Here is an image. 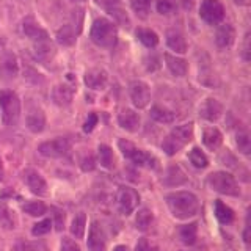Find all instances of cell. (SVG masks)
Here are the masks:
<instances>
[{
	"label": "cell",
	"mask_w": 251,
	"mask_h": 251,
	"mask_svg": "<svg viewBox=\"0 0 251 251\" xmlns=\"http://www.w3.org/2000/svg\"><path fill=\"white\" fill-rule=\"evenodd\" d=\"M3 46H5V41H3V39H2V38H0V50H2V49H3Z\"/></svg>",
	"instance_id": "9f6ffc18"
},
{
	"label": "cell",
	"mask_w": 251,
	"mask_h": 251,
	"mask_svg": "<svg viewBox=\"0 0 251 251\" xmlns=\"http://www.w3.org/2000/svg\"><path fill=\"white\" fill-rule=\"evenodd\" d=\"M50 212H53V222H55V229L58 232L63 231L65 227V212L58 207H50Z\"/></svg>",
	"instance_id": "ee69618b"
},
{
	"label": "cell",
	"mask_w": 251,
	"mask_h": 251,
	"mask_svg": "<svg viewBox=\"0 0 251 251\" xmlns=\"http://www.w3.org/2000/svg\"><path fill=\"white\" fill-rule=\"evenodd\" d=\"M132 10L140 19H146L149 10H151V0H130Z\"/></svg>",
	"instance_id": "ab89813d"
},
{
	"label": "cell",
	"mask_w": 251,
	"mask_h": 251,
	"mask_svg": "<svg viewBox=\"0 0 251 251\" xmlns=\"http://www.w3.org/2000/svg\"><path fill=\"white\" fill-rule=\"evenodd\" d=\"M24 77L27 78L28 82L31 83H35V85H41L44 83V77L38 73V71H35L33 68H30V66H25L24 68Z\"/></svg>",
	"instance_id": "7bdbcfd3"
},
{
	"label": "cell",
	"mask_w": 251,
	"mask_h": 251,
	"mask_svg": "<svg viewBox=\"0 0 251 251\" xmlns=\"http://www.w3.org/2000/svg\"><path fill=\"white\" fill-rule=\"evenodd\" d=\"M19 74V65L16 55L10 50L3 52L0 57V78L2 80H13Z\"/></svg>",
	"instance_id": "5bb4252c"
},
{
	"label": "cell",
	"mask_w": 251,
	"mask_h": 251,
	"mask_svg": "<svg viewBox=\"0 0 251 251\" xmlns=\"http://www.w3.org/2000/svg\"><path fill=\"white\" fill-rule=\"evenodd\" d=\"M75 88L73 85L68 83H58L52 88V100L53 104H57L58 107H68L71 105L74 98Z\"/></svg>",
	"instance_id": "e0dca14e"
},
{
	"label": "cell",
	"mask_w": 251,
	"mask_h": 251,
	"mask_svg": "<svg viewBox=\"0 0 251 251\" xmlns=\"http://www.w3.org/2000/svg\"><path fill=\"white\" fill-rule=\"evenodd\" d=\"M28 251H47V248L43 243H31L28 245Z\"/></svg>",
	"instance_id": "f907efd6"
},
{
	"label": "cell",
	"mask_w": 251,
	"mask_h": 251,
	"mask_svg": "<svg viewBox=\"0 0 251 251\" xmlns=\"http://www.w3.org/2000/svg\"><path fill=\"white\" fill-rule=\"evenodd\" d=\"M187 182H188V177L179 165H171V167H168L167 173H165V176L162 179V184L165 187H179Z\"/></svg>",
	"instance_id": "44dd1931"
},
{
	"label": "cell",
	"mask_w": 251,
	"mask_h": 251,
	"mask_svg": "<svg viewBox=\"0 0 251 251\" xmlns=\"http://www.w3.org/2000/svg\"><path fill=\"white\" fill-rule=\"evenodd\" d=\"M242 57L245 61L250 60V35L247 33L245 41H243V50H242Z\"/></svg>",
	"instance_id": "681fc988"
},
{
	"label": "cell",
	"mask_w": 251,
	"mask_h": 251,
	"mask_svg": "<svg viewBox=\"0 0 251 251\" xmlns=\"http://www.w3.org/2000/svg\"><path fill=\"white\" fill-rule=\"evenodd\" d=\"M77 33L75 30L73 28V25H63L58 31H57V41L61 44V46H74L75 44V38Z\"/></svg>",
	"instance_id": "836d02e7"
},
{
	"label": "cell",
	"mask_w": 251,
	"mask_h": 251,
	"mask_svg": "<svg viewBox=\"0 0 251 251\" xmlns=\"http://www.w3.org/2000/svg\"><path fill=\"white\" fill-rule=\"evenodd\" d=\"M118 146H120V151L123 152V155L127 160H130L133 165L137 167H146V168H157V159L152 155L146 152L145 149H141L138 146H135L129 140H118Z\"/></svg>",
	"instance_id": "5b68a950"
},
{
	"label": "cell",
	"mask_w": 251,
	"mask_h": 251,
	"mask_svg": "<svg viewBox=\"0 0 251 251\" xmlns=\"http://www.w3.org/2000/svg\"><path fill=\"white\" fill-rule=\"evenodd\" d=\"M188 160H190V163L193 165L195 168H198V170L207 168V165H209L207 155L204 154L200 148H193L192 151L188 152Z\"/></svg>",
	"instance_id": "d590c367"
},
{
	"label": "cell",
	"mask_w": 251,
	"mask_h": 251,
	"mask_svg": "<svg viewBox=\"0 0 251 251\" xmlns=\"http://www.w3.org/2000/svg\"><path fill=\"white\" fill-rule=\"evenodd\" d=\"M60 251H82L78 243L71 237H63L60 243Z\"/></svg>",
	"instance_id": "f6af8a7d"
},
{
	"label": "cell",
	"mask_w": 251,
	"mask_h": 251,
	"mask_svg": "<svg viewBox=\"0 0 251 251\" xmlns=\"http://www.w3.org/2000/svg\"><path fill=\"white\" fill-rule=\"evenodd\" d=\"M98 121H99L98 115H96V113H90V115H88V118H86L85 123H83V132H86V133L93 132V130H94V127H96V126H98Z\"/></svg>",
	"instance_id": "7dc6e473"
},
{
	"label": "cell",
	"mask_w": 251,
	"mask_h": 251,
	"mask_svg": "<svg viewBox=\"0 0 251 251\" xmlns=\"http://www.w3.org/2000/svg\"><path fill=\"white\" fill-rule=\"evenodd\" d=\"M179 239L187 247L195 245L196 239H198V223H188V225L180 226V229H179Z\"/></svg>",
	"instance_id": "f1b7e54d"
},
{
	"label": "cell",
	"mask_w": 251,
	"mask_h": 251,
	"mask_svg": "<svg viewBox=\"0 0 251 251\" xmlns=\"http://www.w3.org/2000/svg\"><path fill=\"white\" fill-rule=\"evenodd\" d=\"M140 202V195L135 188H132L129 185H123L118 188V193H116V204H118V209L123 215H130L133 210L137 209Z\"/></svg>",
	"instance_id": "52a82bcc"
},
{
	"label": "cell",
	"mask_w": 251,
	"mask_h": 251,
	"mask_svg": "<svg viewBox=\"0 0 251 251\" xmlns=\"http://www.w3.org/2000/svg\"><path fill=\"white\" fill-rule=\"evenodd\" d=\"M69 151H71V143L63 137L53 138L49 141H43V143L38 146V152L44 157H49V159H60V157L68 155Z\"/></svg>",
	"instance_id": "30bf717a"
},
{
	"label": "cell",
	"mask_w": 251,
	"mask_h": 251,
	"mask_svg": "<svg viewBox=\"0 0 251 251\" xmlns=\"http://www.w3.org/2000/svg\"><path fill=\"white\" fill-rule=\"evenodd\" d=\"M200 18L209 25H218L225 19V6L220 0H202L200 5Z\"/></svg>",
	"instance_id": "ba28073f"
},
{
	"label": "cell",
	"mask_w": 251,
	"mask_h": 251,
	"mask_svg": "<svg viewBox=\"0 0 251 251\" xmlns=\"http://www.w3.org/2000/svg\"><path fill=\"white\" fill-rule=\"evenodd\" d=\"M154 222V214L151 209L148 207H141L137 212V217H135V227L138 231H148L151 227Z\"/></svg>",
	"instance_id": "d6a6232c"
},
{
	"label": "cell",
	"mask_w": 251,
	"mask_h": 251,
	"mask_svg": "<svg viewBox=\"0 0 251 251\" xmlns=\"http://www.w3.org/2000/svg\"><path fill=\"white\" fill-rule=\"evenodd\" d=\"M82 22H83V10L82 8H78V10H75L74 11V14H73V28L75 30V33L78 35L80 33V30H82Z\"/></svg>",
	"instance_id": "bcb514c9"
},
{
	"label": "cell",
	"mask_w": 251,
	"mask_h": 251,
	"mask_svg": "<svg viewBox=\"0 0 251 251\" xmlns=\"http://www.w3.org/2000/svg\"><path fill=\"white\" fill-rule=\"evenodd\" d=\"M25 126L31 133H41L46 129V115L39 107H30L25 116Z\"/></svg>",
	"instance_id": "ffe728a7"
},
{
	"label": "cell",
	"mask_w": 251,
	"mask_h": 251,
	"mask_svg": "<svg viewBox=\"0 0 251 251\" xmlns=\"http://www.w3.org/2000/svg\"><path fill=\"white\" fill-rule=\"evenodd\" d=\"M91 41L102 47V49H112L118 41V28L116 25L105 18L94 19L91 30H90Z\"/></svg>",
	"instance_id": "7a4b0ae2"
},
{
	"label": "cell",
	"mask_w": 251,
	"mask_h": 251,
	"mask_svg": "<svg viewBox=\"0 0 251 251\" xmlns=\"http://www.w3.org/2000/svg\"><path fill=\"white\" fill-rule=\"evenodd\" d=\"M193 138V123L180 124L173 129L162 141V151L167 155H176Z\"/></svg>",
	"instance_id": "3957f363"
},
{
	"label": "cell",
	"mask_w": 251,
	"mask_h": 251,
	"mask_svg": "<svg viewBox=\"0 0 251 251\" xmlns=\"http://www.w3.org/2000/svg\"><path fill=\"white\" fill-rule=\"evenodd\" d=\"M222 115H223V105L214 98H207L200 105V116L206 121L215 123L220 120Z\"/></svg>",
	"instance_id": "ac0fdd59"
},
{
	"label": "cell",
	"mask_w": 251,
	"mask_h": 251,
	"mask_svg": "<svg viewBox=\"0 0 251 251\" xmlns=\"http://www.w3.org/2000/svg\"><path fill=\"white\" fill-rule=\"evenodd\" d=\"M167 46L176 53H185L188 49L187 39L182 31L179 30H168L167 31Z\"/></svg>",
	"instance_id": "d4e9b609"
},
{
	"label": "cell",
	"mask_w": 251,
	"mask_h": 251,
	"mask_svg": "<svg viewBox=\"0 0 251 251\" xmlns=\"http://www.w3.org/2000/svg\"><path fill=\"white\" fill-rule=\"evenodd\" d=\"M83 82L90 90L102 91V90H105V86L108 83V74L100 68H93V69H88L85 73Z\"/></svg>",
	"instance_id": "9a60e30c"
},
{
	"label": "cell",
	"mask_w": 251,
	"mask_h": 251,
	"mask_svg": "<svg viewBox=\"0 0 251 251\" xmlns=\"http://www.w3.org/2000/svg\"><path fill=\"white\" fill-rule=\"evenodd\" d=\"M33 53L35 58L41 63H50L55 57V53H57V49H55L52 39L49 36H44L41 39L33 41Z\"/></svg>",
	"instance_id": "4fadbf2b"
},
{
	"label": "cell",
	"mask_w": 251,
	"mask_h": 251,
	"mask_svg": "<svg viewBox=\"0 0 251 251\" xmlns=\"http://www.w3.org/2000/svg\"><path fill=\"white\" fill-rule=\"evenodd\" d=\"M165 201L171 212V215L177 220H188L193 218L200 212V200L198 196L192 192L179 190L165 195Z\"/></svg>",
	"instance_id": "6da1fadb"
},
{
	"label": "cell",
	"mask_w": 251,
	"mask_h": 251,
	"mask_svg": "<svg viewBox=\"0 0 251 251\" xmlns=\"http://www.w3.org/2000/svg\"><path fill=\"white\" fill-rule=\"evenodd\" d=\"M0 108H2V121L5 126H14L21 116L19 96L11 90H0Z\"/></svg>",
	"instance_id": "8992f818"
},
{
	"label": "cell",
	"mask_w": 251,
	"mask_h": 251,
	"mask_svg": "<svg viewBox=\"0 0 251 251\" xmlns=\"http://www.w3.org/2000/svg\"><path fill=\"white\" fill-rule=\"evenodd\" d=\"M90 251H107V240L105 234L98 222H93L88 232V242H86Z\"/></svg>",
	"instance_id": "2e32d148"
},
{
	"label": "cell",
	"mask_w": 251,
	"mask_h": 251,
	"mask_svg": "<svg viewBox=\"0 0 251 251\" xmlns=\"http://www.w3.org/2000/svg\"><path fill=\"white\" fill-rule=\"evenodd\" d=\"M235 145H237L239 152L243 155H248L251 152V138L248 130H239L235 133Z\"/></svg>",
	"instance_id": "74e56055"
},
{
	"label": "cell",
	"mask_w": 251,
	"mask_h": 251,
	"mask_svg": "<svg viewBox=\"0 0 251 251\" xmlns=\"http://www.w3.org/2000/svg\"><path fill=\"white\" fill-rule=\"evenodd\" d=\"M118 124L120 127L124 129L126 132H130V133H135L140 130V115L132 108H123L121 113L118 115Z\"/></svg>",
	"instance_id": "d6986e66"
},
{
	"label": "cell",
	"mask_w": 251,
	"mask_h": 251,
	"mask_svg": "<svg viewBox=\"0 0 251 251\" xmlns=\"http://www.w3.org/2000/svg\"><path fill=\"white\" fill-rule=\"evenodd\" d=\"M98 159L102 168H105V170L115 168V154H113V149L108 145L102 143L98 146Z\"/></svg>",
	"instance_id": "f546056e"
},
{
	"label": "cell",
	"mask_w": 251,
	"mask_h": 251,
	"mask_svg": "<svg viewBox=\"0 0 251 251\" xmlns=\"http://www.w3.org/2000/svg\"><path fill=\"white\" fill-rule=\"evenodd\" d=\"M22 31L28 39H31V43L36 41V39H41L44 36H49V35H47V31L36 22V19L33 18V16H28V18L24 19Z\"/></svg>",
	"instance_id": "cb8c5ba5"
},
{
	"label": "cell",
	"mask_w": 251,
	"mask_h": 251,
	"mask_svg": "<svg viewBox=\"0 0 251 251\" xmlns=\"http://www.w3.org/2000/svg\"><path fill=\"white\" fill-rule=\"evenodd\" d=\"M163 58H165V65H167L168 71L173 75H176V77L187 75V73H188V63H187V60L177 57V55H171L168 52L163 55Z\"/></svg>",
	"instance_id": "603a6c76"
},
{
	"label": "cell",
	"mask_w": 251,
	"mask_h": 251,
	"mask_svg": "<svg viewBox=\"0 0 251 251\" xmlns=\"http://www.w3.org/2000/svg\"><path fill=\"white\" fill-rule=\"evenodd\" d=\"M50 229H52V220L46 218V220H41V222H38L33 227H31V234H33L35 237H41V235L49 234Z\"/></svg>",
	"instance_id": "b9f144b4"
},
{
	"label": "cell",
	"mask_w": 251,
	"mask_h": 251,
	"mask_svg": "<svg viewBox=\"0 0 251 251\" xmlns=\"http://www.w3.org/2000/svg\"><path fill=\"white\" fill-rule=\"evenodd\" d=\"M22 210L30 217H43L47 212V206L43 201H27L22 204Z\"/></svg>",
	"instance_id": "8d00e7d4"
},
{
	"label": "cell",
	"mask_w": 251,
	"mask_h": 251,
	"mask_svg": "<svg viewBox=\"0 0 251 251\" xmlns=\"http://www.w3.org/2000/svg\"><path fill=\"white\" fill-rule=\"evenodd\" d=\"M202 143L209 151H217L223 143V133L217 127H206L202 130Z\"/></svg>",
	"instance_id": "484cf974"
},
{
	"label": "cell",
	"mask_w": 251,
	"mask_h": 251,
	"mask_svg": "<svg viewBox=\"0 0 251 251\" xmlns=\"http://www.w3.org/2000/svg\"><path fill=\"white\" fill-rule=\"evenodd\" d=\"M69 2H71V3H83L85 0H69Z\"/></svg>",
	"instance_id": "11a10c76"
},
{
	"label": "cell",
	"mask_w": 251,
	"mask_h": 251,
	"mask_svg": "<svg viewBox=\"0 0 251 251\" xmlns=\"http://www.w3.org/2000/svg\"><path fill=\"white\" fill-rule=\"evenodd\" d=\"M155 10L162 16H171L177 10L176 0H157L155 2Z\"/></svg>",
	"instance_id": "60d3db41"
},
{
	"label": "cell",
	"mask_w": 251,
	"mask_h": 251,
	"mask_svg": "<svg viewBox=\"0 0 251 251\" xmlns=\"http://www.w3.org/2000/svg\"><path fill=\"white\" fill-rule=\"evenodd\" d=\"M218 28L215 31V44L220 49L231 47L235 41V30L231 24H218Z\"/></svg>",
	"instance_id": "7402d4cb"
},
{
	"label": "cell",
	"mask_w": 251,
	"mask_h": 251,
	"mask_svg": "<svg viewBox=\"0 0 251 251\" xmlns=\"http://www.w3.org/2000/svg\"><path fill=\"white\" fill-rule=\"evenodd\" d=\"M180 3L185 8V10H192L195 5V0H180Z\"/></svg>",
	"instance_id": "816d5d0a"
},
{
	"label": "cell",
	"mask_w": 251,
	"mask_h": 251,
	"mask_svg": "<svg viewBox=\"0 0 251 251\" xmlns=\"http://www.w3.org/2000/svg\"><path fill=\"white\" fill-rule=\"evenodd\" d=\"M94 3L102 8L108 16H112L116 24H120L123 27L130 25V18L123 5V0H94Z\"/></svg>",
	"instance_id": "9c48e42d"
},
{
	"label": "cell",
	"mask_w": 251,
	"mask_h": 251,
	"mask_svg": "<svg viewBox=\"0 0 251 251\" xmlns=\"http://www.w3.org/2000/svg\"><path fill=\"white\" fill-rule=\"evenodd\" d=\"M135 36L141 44L148 47V49H154V47H157V44H159V35L151 28L140 27L135 30Z\"/></svg>",
	"instance_id": "83f0119b"
},
{
	"label": "cell",
	"mask_w": 251,
	"mask_h": 251,
	"mask_svg": "<svg viewBox=\"0 0 251 251\" xmlns=\"http://www.w3.org/2000/svg\"><path fill=\"white\" fill-rule=\"evenodd\" d=\"M16 225H18V218H16L14 210L5 202H0V226L5 231H13Z\"/></svg>",
	"instance_id": "4316f807"
},
{
	"label": "cell",
	"mask_w": 251,
	"mask_h": 251,
	"mask_svg": "<svg viewBox=\"0 0 251 251\" xmlns=\"http://www.w3.org/2000/svg\"><path fill=\"white\" fill-rule=\"evenodd\" d=\"M71 234L74 235L75 239H83L85 237V229H86V215L83 212H80L78 215H75L71 222Z\"/></svg>",
	"instance_id": "e575fe53"
},
{
	"label": "cell",
	"mask_w": 251,
	"mask_h": 251,
	"mask_svg": "<svg viewBox=\"0 0 251 251\" xmlns=\"http://www.w3.org/2000/svg\"><path fill=\"white\" fill-rule=\"evenodd\" d=\"M214 212H215L217 220L222 225H229V223H232V220H234V210L229 206H226L223 201L217 200L214 202Z\"/></svg>",
	"instance_id": "1f68e13d"
},
{
	"label": "cell",
	"mask_w": 251,
	"mask_h": 251,
	"mask_svg": "<svg viewBox=\"0 0 251 251\" xmlns=\"http://www.w3.org/2000/svg\"><path fill=\"white\" fill-rule=\"evenodd\" d=\"M22 180L24 184L28 187V190L36 196H46L49 193V187H47L46 179L39 171L35 168H25L22 171Z\"/></svg>",
	"instance_id": "8fae6325"
},
{
	"label": "cell",
	"mask_w": 251,
	"mask_h": 251,
	"mask_svg": "<svg viewBox=\"0 0 251 251\" xmlns=\"http://www.w3.org/2000/svg\"><path fill=\"white\" fill-rule=\"evenodd\" d=\"M129 94L132 104L137 108H145L151 102V88L143 80H132L129 83Z\"/></svg>",
	"instance_id": "7c38bea8"
},
{
	"label": "cell",
	"mask_w": 251,
	"mask_h": 251,
	"mask_svg": "<svg viewBox=\"0 0 251 251\" xmlns=\"http://www.w3.org/2000/svg\"><path fill=\"white\" fill-rule=\"evenodd\" d=\"M237 3H247V0H235Z\"/></svg>",
	"instance_id": "6f0895ef"
},
{
	"label": "cell",
	"mask_w": 251,
	"mask_h": 251,
	"mask_svg": "<svg viewBox=\"0 0 251 251\" xmlns=\"http://www.w3.org/2000/svg\"><path fill=\"white\" fill-rule=\"evenodd\" d=\"M154 250H155L154 243L146 237L138 239L137 245H135V251H154Z\"/></svg>",
	"instance_id": "c3c4849f"
},
{
	"label": "cell",
	"mask_w": 251,
	"mask_h": 251,
	"mask_svg": "<svg viewBox=\"0 0 251 251\" xmlns=\"http://www.w3.org/2000/svg\"><path fill=\"white\" fill-rule=\"evenodd\" d=\"M113 251H129V248L126 247V245H116V247L113 248Z\"/></svg>",
	"instance_id": "db71d44e"
},
{
	"label": "cell",
	"mask_w": 251,
	"mask_h": 251,
	"mask_svg": "<svg viewBox=\"0 0 251 251\" xmlns=\"http://www.w3.org/2000/svg\"><path fill=\"white\" fill-rule=\"evenodd\" d=\"M206 184L210 190L226 196H240V187L232 175L226 171H214L206 179Z\"/></svg>",
	"instance_id": "277c9868"
},
{
	"label": "cell",
	"mask_w": 251,
	"mask_h": 251,
	"mask_svg": "<svg viewBox=\"0 0 251 251\" xmlns=\"http://www.w3.org/2000/svg\"><path fill=\"white\" fill-rule=\"evenodd\" d=\"M78 167H80L82 171L88 173V171H93L96 168V159H94V154L88 151H83L78 155Z\"/></svg>",
	"instance_id": "f35d334b"
},
{
	"label": "cell",
	"mask_w": 251,
	"mask_h": 251,
	"mask_svg": "<svg viewBox=\"0 0 251 251\" xmlns=\"http://www.w3.org/2000/svg\"><path fill=\"white\" fill-rule=\"evenodd\" d=\"M3 176H5V168H3V162H2V159H0V180L3 179Z\"/></svg>",
	"instance_id": "f5cc1de1"
},
{
	"label": "cell",
	"mask_w": 251,
	"mask_h": 251,
	"mask_svg": "<svg viewBox=\"0 0 251 251\" xmlns=\"http://www.w3.org/2000/svg\"><path fill=\"white\" fill-rule=\"evenodd\" d=\"M149 115H151V118L154 121L162 123V124H171L176 120V113L168 110L167 107H162V105H152Z\"/></svg>",
	"instance_id": "4dcf8cb0"
}]
</instances>
